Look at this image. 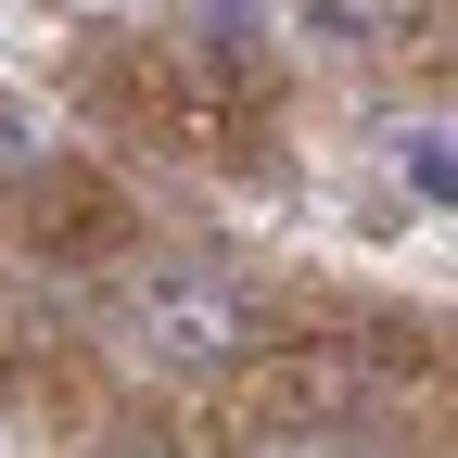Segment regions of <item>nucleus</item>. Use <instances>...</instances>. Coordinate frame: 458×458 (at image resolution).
Returning <instances> with one entry per match:
<instances>
[{
  "label": "nucleus",
  "instance_id": "1",
  "mask_svg": "<svg viewBox=\"0 0 458 458\" xmlns=\"http://www.w3.org/2000/svg\"><path fill=\"white\" fill-rule=\"evenodd\" d=\"M128 331L153 357H242L255 344V293L216 280V267H153V280H128Z\"/></svg>",
  "mask_w": 458,
  "mask_h": 458
},
{
  "label": "nucleus",
  "instance_id": "2",
  "mask_svg": "<svg viewBox=\"0 0 458 458\" xmlns=\"http://www.w3.org/2000/svg\"><path fill=\"white\" fill-rule=\"evenodd\" d=\"M26 153H38V140H26V114H0V165H26Z\"/></svg>",
  "mask_w": 458,
  "mask_h": 458
}]
</instances>
